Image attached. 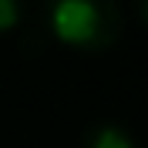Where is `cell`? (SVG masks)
Listing matches in <instances>:
<instances>
[{
	"label": "cell",
	"mask_w": 148,
	"mask_h": 148,
	"mask_svg": "<svg viewBox=\"0 0 148 148\" xmlns=\"http://www.w3.org/2000/svg\"><path fill=\"white\" fill-rule=\"evenodd\" d=\"M44 20L54 40L84 54L114 47L125 30L118 0H44Z\"/></svg>",
	"instance_id": "6da1fadb"
},
{
	"label": "cell",
	"mask_w": 148,
	"mask_h": 148,
	"mask_svg": "<svg viewBox=\"0 0 148 148\" xmlns=\"http://www.w3.org/2000/svg\"><path fill=\"white\" fill-rule=\"evenodd\" d=\"M81 148H138L135 135L118 121H98L84 131Z\"/></svg>",
	"instance_id": "7a4b0ae2"
},
{
	"label": "cell",
	"mask_w": 148,
	"mask_h": 148,
	"mask_svg": "<svg viewBox=\"0 0 148 148\" xmlns=\"http://www.w3.org/2000/svg\"><path fill=\"white\" fill-rule=\"evenodd\" d=\"M24 20V3L20 0H0V34H10Z\"/></svg>",
	"instance_id": "3957f363"
},
{
	"label": "cell",
	"mask_w": 148,
	"mask_h": 148,
	"mask_svg": "<svg viewBox=\"0 0 148 148\" xmlns=\"http://www.w3.org/2000/svg\"><path fill=\"white\" fill-rule=\"evenodd\" d=\"M135 7H138L141 20H145V24H148V0H135Z\"/></svg>",
	"instance_id": "277c9868"
}]
</instances>
